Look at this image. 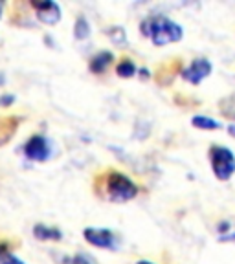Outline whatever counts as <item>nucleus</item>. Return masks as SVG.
Here are the masks:
<instances>
[{
  "instance_id": "obj_16",
  "label": "nucleus",
  "mask_w": 235,
  "mask_h": 264,
  "mask_svg": "<svg viewBox=\"0 0 235 264\" xmlns=\"http://www.w3.org/2000/svg\"><path fill=\"white\" fill-rule=\"evenodd\" d=\"M13 101H15V96H11V94H9V96L4 94V96L0 97V105H2V107H9Z\"/></svg>"
},
{
  "instance_id": "obj_22",
  "label": "nucleus",
  "mask_w": 235,
  "mask_h": 264,
  "mask_svg": "<svg viewBox=\"0 0 235 264\" xmlns=\"http://www.w3.org/2000/svg\"><path fill=\"white\" fill-rule=\"evenodd\" d=\"M136 264H155V263H151V261H138Z\"/></svg>"
},
{
  "instance_id": "obj_24",
  "label": "nucleus",
  "mask_w": 235,
  "mask_h": 264,
  "mask_svg": "<svg viewBox=\"0 0 235 264\" xmlns=\"http://www.w3.org/2000/svg\"><path fill=\"white\" fill-rule=\"evenodd\" d=\"M0 84H4V75L0 73Z\"/></svg>"
},
{
  "instance_id": "obj_4",
  "label": "nucleus",
  "mask_w": 235,
  "mask_h": 264,
  "mask_svg": "<svg viewBox=\"0 0 235 264\" xmlns=\"http://www.w3.org/2000/svg\"><path fill=\"white\" fill-rule=\"evenodd\" d=\"M24 154L26 158H30L33 162H44L48 160L50 154H52V149H50L48 139L37 134V136H31L24 145Z\"/></svg>"
},
{
  "instance_id": "obj_9",
  "label": "nucleus",
  "mask_w": 235,
  "mask_h": 264,
  "mask_svg": "<svg viewBox=\"0 0 235 264\" xmlns=\"http://www.w3.org/2000/svg\"><path fill=\"white\" fill-rule=\"evenodd\" d=\"M33 235H35L39 240H61L63 239V233H61L59 229L48 228V226H44V224H37L35 228H33Z\"/></svg>"
},
{
  "instance_id": "obj_7",
  "label": "nucleus",
  "mask_w": 235,
  "mask_h": 264,
  "mask_svg": "<svg viewBox=\"0 0 235 264\" xmlns=\"http://www.w3.org/2000/svg\"><path fill=\"white\" fill-rule=\"evenodd\" d=\"M210 73H211V63L208 59H204V57H200V59H195L182 72V77L186 79V81H189L191 84H200L202 79H206Z\"/></svg>"
},
{
  "instance_id": "obj_8",
  "label": "nucleus",
  "mask_w": 235,
  "mask_h": 264,
  "mask_svg": "<svg viewBox=\"0 0 235 264\" xmlns=\"http://www.w3.org/2000/svg\"><path fill=\"white\" fill-rule=\"evenodd\" d=\"M112 59H114V55L110 54V52H99V54L94 55L90 59L88 68H90L92 73H103L107 70V66L112 63Z\"/></svg>"
},
{
  "instance_id": "obj_13",
  "label": "nucleus",
  "mask_w": 235,
  "mask_h": 264,
  "mask_svg": "<svg viewBox=\"0 0 235 264\" xmlns=\"http://www.w3.org/2000/svg\"><path fill=\"white\" fill-rule=\"evenodd\" d=\"M221 112H223L226 118L235 120V94L224 97L223 101H221Z\"/></svg>"
},
{
  "instance_id": "obj_6",
  "label": "nucleus",
  "mask_w": 235,
  "mask_h": 264,
  "mask_svg": "<svg viewBox=\"0 0 235 264\" xmlns=\"http://www.w3.org/2000/svg\"><path fill=\"white\" fill-rule=\"evenodd\" d=\"M31 6L35 7L37 18L44 24H57L61 20V7L54 0H44V2H31Z\"/></svg>"
},
{
  "instance_id": "obj_10",
  "label": "nucleus",
  "mask_w": 235,
  "mask_h": 264,
  "mask_svg": "<svg viewBox=\"0 0 235 264\" xmlns=\"http://www.w3.org/2000/svg\"><path fill=\"white\" fill-rule=\"evenodd\" d=\"M191 125L197 127V129H202V131H215L219 129V121H215L213 118H208V116H195L191 120Z\"/></svg>"
},
{
  "instance_id": "obj_18",
  "label": "nucleus",
  "mask_w": 235,
  "mask_h": 264,
  "mask_svg": "<svg viewBox=\"0 0 235 264\" xmlns=\"http://www.w3.org/2000/svg\"><path fill=\"white\" fill-rule=\"evenodd\" d=\"M221 242H234L235 240V233L234 235H223V237H219Z\"/></svg>"
},
{
  "instance_id": "obj_20",
  "label": "nucleus",
  "mask_w": 235,
  "mask_h": 264,
  "mask_svg": "<svg viewBox=\"0 0 235 264\" xmlns=\"http://www.w3.org/2000/svg\"><path fill=\"white\" fill-rule=\"evenodd\" d=\"M140 73H142V77H144V79H149V70L142 68V70H140Z\"/></svg>"
},
{
  "instance_id": "obj_1",
  "label": "nucleus",
  "mask_w": 235,
  "mask_h": 264,
  "mask_svg": "<svg viewBox=\"0 0 235 264\" xmlns=\"http://www.w3.org/2000/svg\"><path fill=\"white\" fill-rule=\"evenodd\" d=\"M140 28H142V33L145 37H151V41L157 46H165L169 42H178L182 39V35H184L182 26L173 22L165 15L145 18Z\"/></svg>"
},
{
  "instance_id": "obj_19",
  "label": "nucleus",
  "mask_w": 235,
  "mask_h": 264,
  "mask_svg": "<svg viewBox=\"0 0 235 264\" xmlns=\"http://www.w3.org/2000/svg\"><path fill=\"white\" fill-rule=\"evenodd\" d=\"M226 229H230V224L228 222H223L221 226H219V231H226Z\"/></svg>"
},
{
  "instance_id": "obj_5",
  "label": "nucleus",
  "mask_w": 235,
  "mask_h": 264,
  "mask_svg": "<svg viewBox=\"0 0 235 264\" xmlns=\"http://www.w3.org/2000/svg\"><path fill=\"white\" fill-rule=\"evenodd\" d=\"M84 240L97 248H105V250H114L116 248V237L110 229L103 228H86L83 231Z\"/></svg>"
},
{
  "instance_id": "obj_11",
  "label": "nucleus",
  "mask_w": 235,
  "mask_h": 264,
  "mask_svg": "<svg viewBox=\"0 0 235 264\" xmlns=\"http://www.w3.org/2000/svg\"><path fill=\"white\" fill-rule=\"evenodd\" d=\"M88 35H90V24H88V20L84 17H78L76 26H74V37L78 41H84Z\"/></svg>"
},
{
  "instance_id": "obj_23",
  "label": "nucleus",
  "mask_w": 235,
  "mask_h": 264,
  "mask_svg": "<svg viewBox=\"0 0 235 264\" xmlns=\"http://www.w3.org/2000/svg\"><path fill=\"white\" fill-rule=\"evenodd\" d=\"M2 9H4V4L0 2V17H2Z\"/></svg>"
},
{
  "instance_id": "obj_17",
  "label": "nucleus",
  "mask_w": 235,
  "mask_h": 264,
  "mask_svg": "<svg viewBox=\"0 0 235 264\" xmlns=\"http://www.w3.org/2000/svg\"><path fill=\"white\" fill-rule=\"evenodd\" d=\"M0 264H24V263H22L20 259L13 257V255H7V257L4 259V261H2V263H0Z\"/></svg>"
},
{
  "instance_id": "obj_3",
  "label": "nucleus",
  "mask_w": 235,
  "mask_h": 264,
  "mask_svg": "<svg viewBox=\"0 0 235 264\" xmlns=\"http://www.w3.org/2000/svg\"><path fill=\"white\" fill-rule=\"evenodd\" d=\"M107 191H109L110 200H114V202H127V200H133L138 195V187L125 174L110 173L109 182H107Z\"/></svg>"
},
{
  "instance_id": "obj_21",
  "label": "nucleus",
  "mask_w": 235,
  "mask_h": 264,
  "mask_svg": "<svg viewBox=\"0 0 235 264\" xmlns=\"http://www.w3.org/2000/svg\"><path fill=\"white\" fill-rule=\"evenodd\" d=\"M228 132H230V136H234L235 138V125H228Z\"/></svg>"
},
{
  "instance_id": "obj_14",
  "label": "nucleus",
  "mask_w": 235,
  "mask_h": 264,
  "mask_svg": "<svg viewBox=\"0 0 235 264\" xmlns=\"http://www.w3.org/2000/svg\"><path fill=\"white\" fill-rule=\"evenodd\" d=\"M107 33H109L110 41H114L118 46H123V44L127 42V35H125V30H123V28H110Z\"/></svg>"
},
{
  "instance_id": "obj_12",
  "label": "nucleus",
  "mask_w": 235,
  "mask_h": 264,
  "mask_svg": "<svg viewBox=\"0 0 235 264\" xmlns=\"http://www.w3.org/2000/svg\"><path fill=\"white\" fill-rule=\"evenodd\" d=\"M116 73H118L120 77H133L134 73H136V66H134L133 61L125 59L116 66Z\"/></svg>"
},
{
  "instance_id": "obj_2",
  "label": "nucleus",
  "mask_w": 235,
  "mask_h": 264,
  "mask_svg": "<svg viewBox=\"0 0 235 264\" xmlns=\"http://www.w3.org/2000/svg\"><path fill=\"white\" fill-rule=\"evenodd\" d=\"M210 160L211 169L219 180H230L232 174L235 173V156L234 152L226 147L213 145L210 149Z\"/></svg>"
},
{
  "instance_id": "obj_15",
  "label": "nucleus",
  "mask_w": 235,
  "mask_h": 264,
  "mask_svg": "<svg viewBox=\"0 0 235 264\" xmlns=\"http://www.w3.org/2000/svg\"><path fill=\"white\" fill-rule=\"evenodd\" d=\"M65 264H90V263H88L83 255H74V257H68L67 261H65Z\"/></svg>"
}]
</instances>
